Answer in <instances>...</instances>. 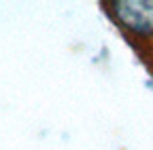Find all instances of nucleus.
I'll list each match as a JSON object with an SVG mask.
<instances>
[{
  "instance_id": "nucleus-1",
  "label": "nucleus",
  "mask_w": 153,
  "mask_h": 150,
  "mask_svg": "<svg viewBox=\"0 0 153 150\" xmlns=\"http://www.w3.org/2000/svg\"><path fill=\"white\" fill-rule=\"evenodd\" d=\"M117 21L140 36H153V0H117L113 2Z\"/></svg>"
}]
</instances>
